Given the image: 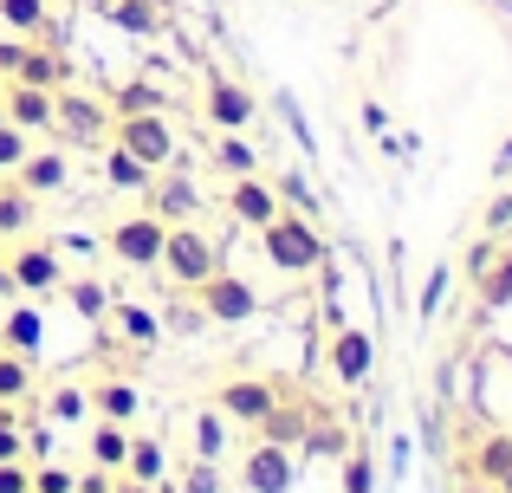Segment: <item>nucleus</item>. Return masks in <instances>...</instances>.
Here are the masks:
<instances>
[{"instance_id":"obj_13","label":"nucleus","mask_w":512,"mask_h":493,"mask_svg":"<svg viewBox=\"0 0 512 493\" xmlns=\"http://www.w3.org/2000/svg\"><path fill=\"white\" fill-rule=\"evenodd\" d=\"M227 215H234L240 228H266V221L279 215L273 182H260V176H234V189H227Z\"/></svg>"},{"instance_id":"obj_19","label":"nucleus","mask_w":512,"mask_h":493,"mask_svg":"<svg viewBox=\"0 0 512 493\" xmlns=\"http://www.w3.org/2000/svg\"><path fill=\"white\" fill-rule=\"evenodd\" d=\"M0 331H7V351H20V357H39V351H46V318H39L33 305L7 312V318H0Z\"/></svg>"},{"instance_id":"obj_12","label":"nucleus","mask_w":512,"mask_h":493,"mask_svg":"<svg viewBox=\"0 0 512 493\" xmlns=\"http://www.w3.org/2000/svg\"><path fill=\"white\" fill-rule=\"evenodd\" d=\"M7 273H13V286H20V292H59V279H65V260H59L52 247L26 241V247L7 260Z\"/></svg>"},{"instance_id":"obj_7","label":"nucleus","mask_w":512,"mask_h":493,"mask_svg":"<svg viewBox=\"0 0 512 493\" xmlns=\"http://www.w3.org/2000/svg\"><path fill=\"white\" fill-rule=\"evenodd\" d=\"M143 195H150V215L156 221H201V189L195 176H182V169H156L150 182H143Z\"/></svg>"},{"instance_id":"obj_34","label":"nucleus","mask_w":512,"mask_h":493,"mask_svg":"<svg viewBox=\"0 0 512 493\" xmlns=\"http://www.w3.org/2000/svg\"><path fill=\"white\" fill-rule=\"evenodd\" d=\"M26 150H33V130H20V124H7V117H0V176H13Z\"/></svg>"},{"instance_id":"obj_33","label":"nucleus","mask_w":512,"mask_h":493,"mask_svg":"<svg viewBox=\"0 0 512 493\" xmlns=\"http://www.w3.org/2000/svg\"><path fill=\"white\" fill-rule=\"evenodd\" d=\"M474 474H480V481H506V474H512V435H487V442H480Z\"/></svg>"},{"instance_id":"obj_28","label":"nucleus","mask_w":512,"mask_h":493,"mask_svg":"<svg viewBox=\"0 0 512 493\" xmlns=\"http://www.w3.org/2000/svg\"><path fill=\"white\" fill-rule=\"evenodd\" d=\"M208 156L227 169V176H253V169H260V156H253V143H247V130H221Z\"/></svg>"},{"instance_id":"obj_55","label":"nucleus","mask_w":512,"mask_h":493,"mask_svg":"<svg viewBox=\"0 0 512 493\" xmlns=\"http://www.w3.org/2000/svg\"><path fill=\"white\" fill-rule=\"evenodd\" d=\"M0 351H7V331H0Z\"/></svg>"},{"instance_id":"obj_10","label":"nucleus","mask_w":512,"mask_h":493,"mask_svg":"<svg viewBox=\"0 0 512 493\" xmlns=\"http://www.w3.org/2000/svg\"><path fill=\"white\" fill-rule=\"evenodd\" d=\"M376 370V338L363 325H344L338 338H331V377L344 383V390H357V383H370Z\"/></svg>"},{"instance_id":"obj_15","label":"nucleus","mask_w":512,"mask_h":493,"mask_svg":"<svg viewBox=\"0 0 512 493\" xmlns=\"http://www.w3.org/2000/svg\"><path fill=\"white\" fill-rule=\"evenodd\" d=\"M85 403L98 409V422H130L143 409V390L130 377H98V383H85Z\"/></svg>"},{"instance_id":"obj_2","label":"nucleus","mask_w":512,"mask_h":493,"mask_svg":"<svg viewBox=\"0 0 512 493\" xmlns=\"http://www.w3.org/2000/svg\"><path fill=\"white\" fill-rule=\"evenodd\" d=\"M169 273V286L195 292L201 279L221 266V241H214L208 228H195V221H169V241H163V260H156Z\"/></svg>"},{"instance_id":"obj_42","label":"nucleus","mask_w":512,"mask_h":493,"mask_svg":"<svg viewBox=\"0 0 512 493\" xmlns=\"http://www.w3.org/2000/svg\"><path fill=\"white\" fill-rule=\"evenodd\" d=\"M20 455H26V429L0 409V461H20Z\"/></svg>"},{"instance_id":"obj_41","label":"nucleus","mask_w":512,"mask_h":493,"mask_svg":"<svg viewBox=\"0 0 512 493\" xmlns=\"http://www.w3.org/2000/svg\"><path fill=\"white\" fill-rule=\"evenodd\" d=\"M169 493H221V468H214V461H195V468H188V481L169 487Z\"/></svg>"},{"instance_id":"obj_51","label":"nucleus","mask_w":512,"mask_h":493,"mask_svg":"<svg viewBox=\"0 0 512 493\" xmlns=\"http://www.w3.org/2000/svg\"><path fill=\"white\" fill-rule=\"evenodd\" d=\"M493 176H512V143H500V156H493Z\"/></svg>"},{"instance_id":"obj_31","label":"nucleus","mask_w":512,"mask_h":493,"mask_svg":"<svg viewBox=\"0 0 512 493\" xmlns=\"http://www.w3.org/2000/svg\"><path fill=\"white\" fill-rule=\"evenodd\" d=\"M260 435H266V442H279V448H299L305 435H312V416H305V409H286V403H279L273 416L260 422Z\"/></svg>"},{"instance_id":"obj_54","label":"nucleus","mask_w":512,"mask_h":493,"mask_svg":"<svg viewBox=\"0 0 512 493\" xmlns=\"http://www.w3.org/2000/svg\"><path fill=\"white\" fill-rule=\"evenodd\" d=\"M500 487H506V493H512V474H506V481H500Z\"/></svg>"},{"instance_id":"obj_6","label":"nucleus","mask_w":512,"mask_h":493,"mask_svg":"<svg viewBox=\"0 0 512 493\" xmlns=\"http://www.w3.org/2000/svg\"><path fill=\"white\" fill-rule=\"evenodd\" d=\"M195 305H201V318H208V325H247V318L260 312V292H253L247 279H234V273H221V266H214V273L195 286Z\"/></svg>"},{"instance_id":"obj_9","label":"nucleus","mask_w":512,"mask_h":493,"mask_svg":"<svg viewBox=\"0 0 512 493\" xmlns=\"http://www.w3.org/2000/svg\"><path fill=\"white\" fill-rule=\"evenodd\" d=\"M221 409L227 422H247V429H260L266 416L279 409V383H266V377H234V383H221Z\"/></svg>"},{"instance_id":"obj_32","label":"nucleus","mask_w":512,"mask_h":493,"mask_svg":"<svg viewBox=\"0 0 512 493\" xmlns=\"http://www.w3.org/2000/svg\"><path fill=\"white\" fill-rule=\"evenodd\" d=\"M273 195H279V208H292V215H305V221L325 228V208H318V195H312L305 176H273Z\"/></svg>"},{"instance_id":"obj_16","label":"nucleus","mask_w":512,"mask_h":493,"mask_svg":"<svg viewBox=\"0 0 512 493\" xmlns=\"http://www.w3.org/2000/svg\"><path fill=\"white\" fill-rule=\"evenodd\" d=\"M104 20H111L117 33H130V39H163L169 33L163 0H111V7H104Z\"/></svg>"},{"instance_id":"obj_50","label":"nucleus","mask_w":512,"mask_h":493,"mask_svg":"<svg viewBox=\"0 0 512 493\" xmlns=\"http://www.w3.org/2000/svg\"><path fill=\"white\" fill-rule=\"evenodd\" d=\"M111 493H169V487L163 481H156V487L150 481H111Z\"/></svg>"},{"instance_id":"obj_17","label":"nucleus","mask_w":512,"mask_h":493,"mask_svg":"<svg viewBox=\"0 0 512 493\" xmlns=\"http://www.w3.org/2000/svg\"><path fill=\"white\" fill-rule=\"evenodd\" d=\"M0 111H7V124H20V130H52V91L7 85L0 91Z\"/></svg>"},{"instance_id":"obj_14","label":"nucleus","mask_w":512,"mask_h":493,"mask_svg":"<svg viewBox=\"0 0 512 493\" xmlns=\"http://www.w3.org/2000/svg\"><path fill=\"white\" fill-rule=\"evenodd\" d=\"M13 182H20L26 195H59L65 182H72V163H65V150H26L20 169H13Z\"/></svg>"},{"instance_id":"obj_18","label":"nucleus","mask_w":512,"mask_h":493,"mask_svg":"<svg viewBox=\"0 0 512 493\" xmlns=\"http://www.w3.org/2000/svg\"><path fill=\"white\" fill-rule=\"evenodd\" d=\"M13 85H39V91H59L65 85V59L52 46H39V39H26L20 65H13Z\"/></svg>"},{"instance_id":"obj_47","label":"nucleus","mask_w":512,"mask_h":493,"mask_svg":"<svg viewBox=\"0 0 512 493\" xmlns=\"http://www.w3.org/2000/svg\"><path fill=\"white\" fill-rule=\"evenodd\" d=\"M111 481H117L111 468H91V474H78V487H72V493H111Z\"/></svg>"},{"instance_id":"obj_22","label":"nucleus","mask_w":512,"mask_h":493,"mask_svg":"<svg viewBox=\"0 0 512 493\" xmlns=\"http://www.w3.org/2000/svg\"><path fill=\"white\" fill-rule=\"evenodd\" d=\"M111 325L124 331V338L137 344V351H150V344L163 338V318H156L150 305H117V299H111Z\"/></svg>"},{"instance_id":"obj_56","label":"nucleus","mask_w":512,"mask_h":493,"mask_svg":"<svg viewBox=\"0 0 512 493\" xmlns=\"http://www.w3.org/2000/svg\"><path fill=\"white\" fill-rule=\"evenodd\" d=\"M0 91H7V72H0Z\"/></svg>"},{"instance_id":"obj_20","label":"nucleus","mask_w":512,"mask_h":493,"mask_svg":"<svg viewBox=\"0 0 512 493\" xmlns=\"http://www.w3.org/2000/svg\"><path fill=\"white\" fill-rule=\"evenodd\" d=\"M124 474H130V481H163V474H169V448L163 442H156V435H130V455H124Z\"/></svg>"},{"instance_id":"obj_27","label":"nucleus","mask_w":512,"mask_h":493,"mask_svg":"<svg viewBox=\"0 0 512 493\" xmlns=\"http://www.w3.org/2000/svg\"><path fill=\"white\" fill-rule=\"evenodd\" d=\"M26 396H33V357H20V351H0V409L26 403Z\"/></svg>"},{"instance_id":"obj_21","label":"nucleus","mask_w":512,"mask_h":493,"mask_svg":"<svg viewBox=\"0 0 512 493\" xmlns=\"http://www.w3.org/2000/svg\"><path fill=\"white\" fill-rule=\"evenodd\" d=\"M59 292L72 299V312L85 318V325H104V318H111V292H104V279H59Z\"/></svg>"},{"instance_id":"obj_53","label":"nucleus","mask_w":512,"mask_h":493,"mask_svg":"<svg viewBox=\"0 0 512 493\" xmlns=\"http://www.w3.org/2000/svg\"><path fill=\"white\" fill-rule=\"evenodd\" d=\"M78 7H91V13H104V7H111V0H78Z\"/></svg>"},{"instance_id":"obj_38","label":"nucleus","mask_w":512,"mask_h":493,"mask_svg":"<svg viewBox=\"0 0 512 493\" xmlns=\"http://www.w3.org/2000/svg\"><path fill=\"white\" fill-rule=\"evenodd\" d=\"M72 487H78L72 468H52V461H39V468H33V493H72Z\"/></svg>"},{"instance_id":"obj_49","label":"nucleus","mask_w":512,"mask_h":493,"mask_svg":"<svg viewBox=\"0 0 512 493\" xmlns=\"http://www.w3.org/2000/svg\"><path fill=\"white\" fill-rule=\"evenodd\" d=\"M20 52H26V39H20V33L0 39V72H7V78H13V65H20Z\"/></svg>"},{"instance_id":"obj_24","label":"nucleus","mask_w":512,"mask_h":493,"mask_svg":"<svg viewBox=\"0 0 512 493\" xmlns=\"http://www.w3.org/2000/svg\"><path fill=\"white\" fill-rule=\"evenodd\" d=\"M188 442H195V461H221L227 455V416H221V409H195Z\"/></svg>"},{"instance_id":"obj_23","label":"nucleus","mask_w":512,"mask_h":493,"mask_svg":"<svg viewBox=\"0 0 512 493\" xmlns=\"http://www.w3.org/2000/svg\"><path fill=\"white\" fill-rule=\"evenodd\" d=\"M85 455H91V468H124V455H130V422H98V435L85 442Z\"/></svg>"},{"instance_id":"obj_37","label":"nucleus","mask_w":512,"mask_h":493,"mask_svg":"<svg viewBox=\"0 0 512 493\" xmlns=\"http://www.w3.org/2000/svg\"><path fill=\"white\" fill-rule=\"evenodd\" d=\"M448 286H454V266H435V273L422 279V325H435V312H441V299H448Z\"/></svg>"},{"instance_id":"obj_26","label":"nucleus","mask_w":512,"mask_h":493,"mask_svg":"<svg viewBox=\"0 0 512 493\" xmlns=\"http://www.w3.org/2000/svg\"><path fill=\"white\" fill-rule=\"evenodd\" d=\"M0 26H13L20 39H46L52 7H46V0H0Z\"/></svg>"},{"instance_id":"obj_1","label":"nucleus","mask_w":512,"mask_h":493,"mask_svg":"<svg viewBox=\"0 0 512 493\" xmlns=\"http://www.w3.org/2000/svg\"><path fill=\"white\" fill-rule=\"evenodd\" d=\"M260 253L279 266V273L305 279V273H318V266H325V234H318V221H305V215H292V208H279V215L260 228Z\"/></svg>"},{"instance_id":"obj_5","label":"nucleus","mask_w":512,"mask_h":493,"mask_svg":"<svg viewBox=\"0 0 512 493\" xmlns=\"http://www.w3.org/2000/svg\"><path fill=\"white\" fill-rule=\"evenodd\" d=\"M163 241H169V221H156L150 208H143V215H124L111 228V260L130 266V273H150V266L163 260Z\"/></svg>"},{"instance_id":"obj_45","label":"nucleus","mask_w":512,"mask_h":493,"mask_svg":"<svg viewBox=\"0 0 512 493\" xmlns=\"http://www.w3.org/2000/svg\"><path fill=\"white\" fill-rule=\"evenodd\" d=\"M487 234H512V195H500V202L487 208Z\"/></svg>"},{"instance_id":"obj_44","label":"nucleus","mask_w":512,"mask_h":493,"mask_svg":"<svg viewBox=\"0 0 512 493\" xmlns=\"http://www.w3.org/2000/svg\"><path fill=\"white\" fill-rule=\"evenodd\" d=\"M312 455H350V442H344V429H312Z\"/></svg>"},{"instance_id":"obj_8","label":"nucleus","mask_w":512,"mask_h":493,"mask_svg":"<svg viewBox=\"0 0 512 493\" xmlns=\"http://www.w3.org/2000/svg\"><path fill=\"white\" fill-rule=\"evenodd\" d=\"M240 481H247L253 493H292V481H299V461H292V448H279V442H253L247 448V461H240Z\"/></svg>"},{"instance_id":"obj_52","label":"nucleus","mask_w":512,"mask_h":493,"mask_svg":"<svg viewBox=\"0 0 512 493\" xmlns=\"http://www.w3.org/2000/svg\"><path fill=\"white\" fill-rule=\"evenodd\" d=\"M13 292H20V286H13V273H7V260H0V305H7V299H13Z\"/></svg>"},{"instance_id":"obj_3","label":"nucleus","mask_w":512,"mask_h":493,"mask_svg":"<svg viewBox=\"0 0 512 493\" xmlns=\"http://www.w3.org/2000/svg\"><path fill=\"white\" fill-rule=\"evenodd\" d=\"M111 143H124L143 169H169L175 163V130L163 111H117L111 117Z\"/></svg>"},{"instance_id":"obj_11","label":"nucleus","mask_w":512,"mask_h":493,"mask_svg":"<svg viewBox=\"0 0 512 493\" xmlns=\"http://www.w3.org/2000/svg\"><path fill=\"white\" fill-rule=\"evenodd\" d=\"M208 124H214V130H253V124H260V111H253V91H240L234 78L214 72V78H208Z\"/></svg>"},{"instance_id":"obj_48","label":"nucleus","mask_w":512,"mask_h":493,"mask_svg":"<svg viewBox=\"0 0 512 493\" xmlns=\"http://www.w3.org/2000/svg\"><path fill=\"white\" fill-rule=\"evenodd\" d=\"M363 130H370V137H383V130H389V111L376 98H363Z\"/></svg>"},{"instance_id":"obj_39","label":"nucleus","mask_w":512,"mask_h":493,"mask_svg":"<svg viewBox=\"0 0 512 493\" xmlns=\"http://www.w3.org/2000/svg\"><path fill=\"white\" fill-rule=\"evenodd\" d=\"M85 390H78V383H65V390H52V422H78L85 416Z\"/></svg>"},{"instance_id":"obj_57","label":"nucleus","mask_w":512,"mask_h":493,"mask_svg":"<svg viewBox=\"0 0 512 493\" xmlns=\"http://www.w3.org/2000/svg\"><path fill=\"white\" fill-rule=\"evenodd\" d=\"M0 117H7V111H0Z\"/></svg>"},{"instance_id":"obj_4","label":"nucleus","mask_w":512,"mask_h":493,"mask_svg":"<svg viewBox=\"0 0 512 493\" xmlns=\"http://www.w3.org/2000/svg\"><path fill=\"white\" fill-rule=\"evenodd\" d=\"M104 130H111V111L85 91H52V137L72 143V150H104Z\"/></svg>"},{"instance_id":"obj_46","label":"nucleus","mask_w":512,"mask_h":493,"mask_svg":"<svg viewBox=\"0 0 512 493\" xmlns=\"http://www.w3.org/2000/svg\"><path fill=\"white\" fill-rule=\"evenodd\" d=\"M493 253H500V234H493V241H480L474 253H467V273L480 279V273H487V266H493Z\"/></svg>"},{"instance_id":"obj_43","label":"nucleus","mask_w":512,"mask_h":493,"mask_svg":"<svg viewBox=\"0 0 512 493\" xmlns=\"http://www.w3.org/2000/svg\"><path fill=\"white\" fill-rule=\"evenodd\" d=\"M0 493H33V468L26 461H0Z\"/></svg>"},{"instance_id":"obj_36","label":"nucleus","mask_w":512,"mask_h":493,"mask_svg":"<svg viewBox=\"0 0 512 493\" xmlns=\"http://www.w3.org/2000/svg\"><path fill=\"white\" fill-rule=\"evenodd\" d=\"M273 111H279V117H286V130H292V143H305V156H312V150H318V143H312V124H305V111H299V98H292V91H279V98H273Z\"/></svg>"},{"instance_id":"obj_35","label":"nucleus","mask_w":512,"mask_h":493,"mask_svg":"<svg viewBox=\"0 0 512 493\" xmlns=\"http://www.w3.org/2000/svg\"><path fill=\"white\" fill-rule=\"evenodd\" d=\"M376 487V468H370V448H350V455H344V493H370Z\"/></svg>"},{"instance_id":"obj_25","label":"nucleus","mask_w":512,"mask_h":493,"mask_svg":"<svg viewBox=\"0 0 512 493\" xmlns=\"http://www.w3.org/2000/svg\"><path fill=\"white\" fill-rule=\"evenodd\" d=\"M33 215H39V195H26L20 182H0V241H7V234H26Z\"/></svg>"},{"instance_id":"obj_30","label":"nucleus","mask_w":512,"mask_h":493,"mask_svg":"<svg viewBox=\"0 0 512 493\" xmlns=\"http://www.w3.org/2000/svg\"><path fill=\"white\" fill-rule=\"evenodd\" d=\"M480 305H487V312H506L512 305V253L506 247L493 253V266L480 273Z\"/></svg>"},{"instance_id":"obj_29","label":"nucleus","mask_w":512,"mask_h":493,"mask_svg":"<svg viewBox=\"0 0 512 493\" xmlns=\"http://www.w3.org/2000/svg\"><path fill=\"white\" fill-rule=\"evenodd\" d=\"M150 176H156V169H143L124 143H104V182H111V189H143Z\"/></svg>"},{"instance_id":"obj_40","label":"nucleus","mask_w":512,"mask_h":493,"mask_svg":"<svg viewBox=\"0 0 512 493\" xmlns=\"http://www.w3.org/2000/svg\"><path fill=\"white\" fill-rule=\"evenodd\" d=\"M117 111H163V91L156 85H124L117 91Z\"/></svg>"}]
</instances>
